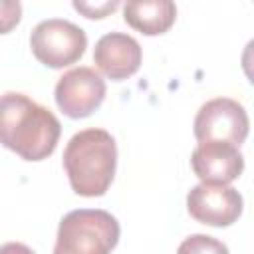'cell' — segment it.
<instances>
[{
	"label": "cell",
	"instance_id": "cell-9",
	"mask_svg": "<svg viewBox=\"0 0 254 254\" xmlns=\"http://www.w3.org/2000/svg\"><path fill=\"white\" fill-rule=\"evenodd\" d=\"M190 167L204 185H230L244 171V157L228 143H198L190 155Z\"/></svg>",
	"mask_w": 254,
	"mask_h": 254
},
{
	"label": "cell",
	"instance_id": "cell-5",
	"mask_svg": "<svg viewBox=\"0 0 254 254\" xmlns=\"http://www.w3.org/2000/svg\"><path fill=\"white\" fill-rule=\"evenodd\" d=\"M192 131L198 143H228L240 147L250 131L248 113L230 97H214L200 105Z\"/></svg>",
	"mask_w": 254,
	"mask_h": 254
},
{
	"label": "cell",
	"instance_id": "cell-14",
	"mask_svg": "<svg viewBox=\"0 0 254 254\" xmlns=\"http://www.w3.org/2000/svg\"><path fill=\"white\" fill-rule=\"evenodd\" d=\"M0 254H36V252L22 242H6L0 246Z\"/></svg>",
	"mask_w": 254,
	"mask_h": 254
},
{
	"label": "cell",
	"instance_id": "cell-12",
	"mask_svg": "<svg viewBox=\"0 0 254 254\" xmlns=\"http://www.w3.org/2000/svg\"><path fill=\"white\" fill-rule=\"evenodd\" d=\"M22 20V4L16 0H0V34L12 32Z\"/></svg>",
	"mask_w": 254,
	"mask_h": 254
},
{
	"label": "cell",
	"instance_id": "cell-6",
	"mask_svg": "<svg viewBox=\"0 0 254 254\" xmlns=\"http://www.w3.org/2000/svg\"><path fill=\"white\" fill-rule=\"evenodd\" d=\"M105 79L87 65L65 71L56 83V105L69 119L89 117L105 99Z\"/></svg>",
	"mask_w": 254,
	"mask_h": 254
},
{
	"label": "cell",
	"instance_id": "cell-3",
	"mask_svg": "<svg viewBox=\"0 0 254 254\" xmlns=\"http://www.w3.org/2000/svg\"><path fill=\"white\" fill-rule=\"evenodd\" d=\"M119 234V222L107 210H69L60 220L54 254H111Z\"/></svg>",
	"mask_w": 254,
	"mask_h": 254
},
{
	"label": "cell",
	"instance_id": "cell-2",
	"mask_svg": "<svg viewBox=\"0 0 254 254\" xmlns=\"http://www.w3.org/2000/svg\"><path fill=\"white\" fill-rule=\"evenodd\" d=\"M69 187L79 196H103L117 169V143L105 129L77 131L64 149Z\"/></svg>",
	"mask_w": 254,
	"mask_h": 254
},
{
	"label": "cell",
	"instance_id": "cell-7",
	"mask_svg": "<svg viewBox=\"0 0 254 254\" xmlns=\"http://www.w3.org/2000/svg\"><path fill=\"white\" fill-rule=\"evenodd\" d=\"M244 208L242 194L230 185H194L187 194L189 214L206 226H230Z\"/></svg>",
	"mask_w": 254,
	"mask_h": 254
},
{
	"label": "cell",
	"instance_id": "cell-8",
	"mask_svg": "<svg viewBox=\"0 0 254 254\" xmlns=\"http://www.w3.org/2000/svg\"><path fill=\"white\" fill-rule=\"evenodd\" d=\"M141 60L143 50L139 42L123 32L103 34L93 50L95 67L113 81H121L137 73V69L141 67Z\"/></svg>",
	"mask_w": 254,
	"mask_h": 254
},
{
	"label": "cell",
	"instance_id": "cell-4",
	"mask_svg": "<svg viewBox=\"0 0 254 254\" xmlns=\"http://www.w3.org/2000/svg\"><path fill=\"white\" fill-rule=\"evenodd\" d=\"M30 48L34 58L52 69H62L75 64L85 48V32L64 18H48L34 26L30 34Z\"/></svg>",
	"mask_w": 254,
	"mask_h": 254
},
{
	"label": "cell",
	"instance_id": "cell-1",
	"mask_svg": "<svg viewBox=\"0 0 254 254\" xmlns=\"http://www.w3.org/2000/svg\"><path fill=\"white\" fill-rule=\"evenodd\" d=\"M60 135V119L48 107L18 91L0 95V145L24 161H44L56 151Z\"/></svg>",
	"mask_w": 254,
	"mask_h": 254
},
{
	"label": "cell",
	"instance_id": "cell-11",
	"mask_svg": "<svg viewBox=\"0 0 254 254\" xmlns=\"http://www.w3.org/2000/svg\"><path fill=\"white\" fill-rule=\"evenodd\" d=\"M177 254H230V252H228L226 244H222L214 236L190 234L189 238H185L179 244Z\"/></svg>",
	"mask_w": 254,
	"mask_h": 254
},
{
	"label": "cell",
	"instance_id": "cell-10",
	"mask_svg": "<svg viewBox=\"0 0 254 254\" xmlns=\"http://www.w3.org/2000/svg\"><path fill=\"white\" fill-rule=\"evenodd\" d=\"M123 20L145 36H159L175 24L177 6L171 0H133L123 6Z\"/></svg>",
	"mask_w": 254,
	"mask_h": 254
},
{
	"label": "cell",
	"instance_id": "cell-13",
	"mask_svg": "<svg viewBox=\"0 0 254 254\" xmlns=\"http://www.w3.org/2000/svg\"><path fill=\"white\" fill-rule=\"evenodd\" d=\"M119 6L117 0H111V2H101V4H91V2H73V8L77 12H81L85 18H105L109 12H113L115 8Z\"/></svg>",
	"mask_w": 254,
	"mask_h": 254
}]
</instances>
